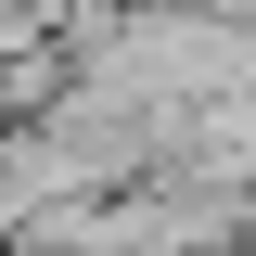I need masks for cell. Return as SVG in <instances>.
Returning a JSON list of instances; mask_svg holds the SVG:
<instances>
[{"label":"cell","mask_w":256,"mask_h":256,"mask_svg":"<svg viewBox=\"0 0 256 256\" xmlns=\"http://www.w3.org/2000/svg\"><path fill=\"white\" fill-rule=\"evenodd\" d=\"M154 166H166V180H192V192H218V205H244V192H256V90L180 102L166 141H154Z\"/></svg>","instance_id":"cell-1"}]
</instances>
